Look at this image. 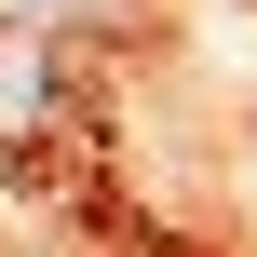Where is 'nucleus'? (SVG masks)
<instances>
[{
	"instance_id": "obj_1",
	"label": "nucleus",
	"mask_w": 257,
	"mask_h": 257,
	"mask_svg": "<svg viewBox=\"0 0 257 257\" xmlns=\"http://www.w3.org/2000/svg\"><path fill=\"white\" fill-rule=\"evenodd\" d=\"M27 27H81V14H108V0H14Z\"/></svg>"
}]
</instances>
